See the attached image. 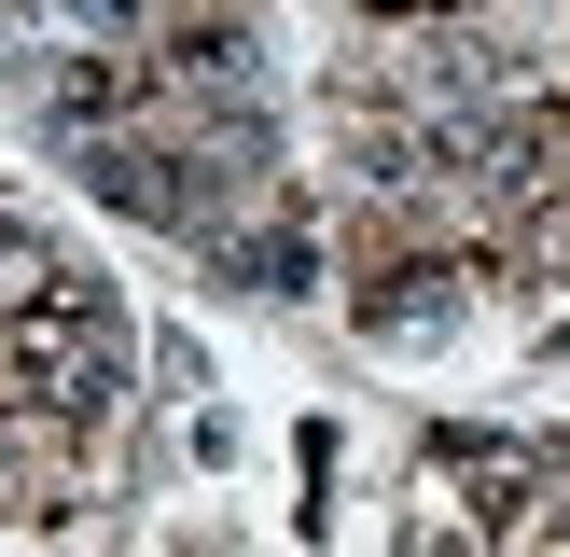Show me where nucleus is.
Returning <instances> with one entry per match:
<instances>
[{"instance_id":"nucleus-1","label":"nucleus","mask_w":570,"mask_h":557,"mask_svg":"<svg viewBox=\"0 0 570 557\" xmlns=\"http://www.w3.org/2000/svg\"><path fill=\"white\" fill-rule=\"evenodd\" d=\"M111 377H126V334H111V306L83 293V278L0 306V390H14L28 418H98Z\"/></svg>"},{"instance_id":"nucleus-2","label":"nucleus","mask_w":570,"mask_h":557,"mask_svg":"<svg viewBox=\"0 0 570 557\" xmlns=\"http://www.w3.org/2000/svg\"><path fill=\"white\" fill-rule=\"evenodd\" d=\"M445 473H460V488H473V529H515L529 516V501H543V460H515V446H445Z\"/></svg>"},{"instance_id":"nucleus-3","label":"nucleus","mask_w":570,"mask_h":557,"mask_svg":"<svg viewBox=\"0 0 570 557\" xmlns=\"http://www.w3.org/2000/svg\"><path fill=\"white\" fill-rule=\"evenodd\" d=\"M404 557H473V544H445V529H417V544H404Z\"/></svg>"},{"instance_id":"nucleus-4","label":"nucleus","mask_w":570,"mask_h":557,"mask_svg":"<svg viewBox=\"0 0 570 557\" xmlns=\"http://www.w3.org/2000/svg\"><path fill=\"white\" fill-rule=\"evenodd\" d=\"M376 14H460V0H376Z\"/></svg>"},{"instance_id":"nucleus-5","label":"nucleus","mask_w":570,"mask_h":557,"mask_svg":"<svg viewBox=\"0 0 570 557\" xmlns=\"http://www.w3.org/2000/svg\"><path fill=\"white\" fill-rule=\"evenodd\" d=\"M543 557H570V544H543Z\"/></svg>"}]
</instances>
